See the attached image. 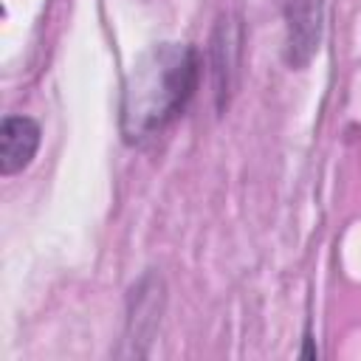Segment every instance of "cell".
I'll return each mask as SVG.
<instances>
[{
    "label": "cell",
    "instance_id": "obj_4",
    "mask_svg": "<svg viewBox=\"0 0 361 361\" xmlns=\"http://www.w3.org/2000/svg\"><path fill=\"white\" fill-rule=\"evenodd\" d=\"M161 302H164V288L161 279L147 274L130 293V316H127V338L133 344V355H138V341H149V336L158 327L161 319Z\"/></svg>",
    "mask_w": 361,
    "mask_h": 361
},
{
    "label": "cell",
    "instance_id": "obj_2",
    "mask_svg": "<svg viewBox=\"0 0 361 361\" xmlns=\"http://www.w3.org/2000/svg\"><path fill=\"white\" fill-rule=\"evenodd\" d=\"M322 3L324 0H276L285 23V62L305 68L322 37Z\"/></svg>",
    "mask_w": 361,
    "mask_h": 361
},
{
    "label": "cell",
    "instance_id": "obj_5",
    "mask_svg": "<svg viewBox=\"0 0 361 361\" xmlns=\"http://www.w3.org/2000/svg\"><path fill=\"white\" fill-rule=\"evenodd\" d=\"M39 147V124L28 116H6L0 130V172L14 175L25 169Z\"/></svg>",
    "mask_w": 361,
    "mask_h": 361
},
{
    "label": "cell",
    "instance_id": "obj_3",
    "mask_svg": "<svg viewBox=\"0 0 361 361\" xmlns=\"http://www.w3.org/2000/svg\"><path fill=\"white\" fill-rule=\"evenodd\" d=\"M240 20L237 17H223L217 23L214 39H212V73H214V93H217V107L228 102V93L234 87L237 65H240Z\"/></svg>",
    "mask_w": 361,
    "mask_h": 361
},
{
    "label": "cell",
    "instance_id": "obj_1",
    "mask_svg": "<svg viewBox=\"0 0 361 361\" xmlns=\"http://www.w3.org/2000/svg\"><path fill=\"white\" fill-rule=\"evenodd\" d=\"M197 71V54L189 45L161 42L149 48L124 79L121 135L141 144L161 133L192 99Z\"/></svg>",
    "mask_w": 361,
    "mask_h": 361
}]
</instances>
